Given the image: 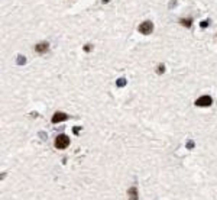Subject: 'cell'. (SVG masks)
Returning a JSON list of instances; mask_svg holds the SVG:
<instances>
[{
	"label": "cell",
	"mask_w": 217,
	"mask_h": 200,
	"mask_svg": "<svg viewBox=\"0 0 217 200\" xmlns=\"http://www.w3.org/2000/svg\"><path fill=\"white\" fill-rule=\"evenodd\" d=\"M68 145H70V138L67 135H58L55 138V146L58 149H65Z\"/></svg>",
	"instance_id": "1"
},
{
	"label": "cell",
	"mask_w": 217,
	"mask_h": 200,
	"mask_svg": "<svg viewBox=\"0 0 217 200\" xmlns=\"http://www.w3.org/2000/svg\"><path fill=\"white\" fill-rule=\"evenodd\" d=\"M152 31H154V23L150 20H145L139 25V32L142 35H149V33H152Z\"/></svg>",
	"instance_id": "2"
},
{
	"label": "cell",
	"mask_w": 217,
	"mask_h": 200,
	"mask_svg": "<svg viewBox=\"0 0 217 200\" xmlns=\"http://www.w3.org/2000/svg\"><path fill=\"white\" fill-rule=\"evenodd\" d=\"M211 103H213V99L207 94H204L195 100V106H198V107H208V106H211Z\"/></svg>",
	"instance_id": "3"
},
{
	"label": "cell",
	"mask_w": 217,
	"mask_h": 200,
	"mask_svg": "<svg viewBox=\"0 0 217 200\" xmlns=\"http://www.w3.org/2000/svg\"><path fill=\"white\" fill-rule=\"evenodd\" d=\"M35 51L38 54H45L49 51V43L48 42H41V43H36L35 45Z\"/></svg>",
	"instance_id": "4"
},
{
	"label": "cell",
	"mask_w": 217,
	"mask_h": 200,
	"mask_svg": "<svg viewBox=\"0 0 217 200\" xmlns=\"http://www.w3.org/2000/svg\"><path fill=\"white\" fill-rule=\"evenodd\" d=\"M65 119H68L67 115L62 113V112H57V113H54V116H52V123H59V122H64Z\"/></svg>",
	"instance_id": "5"
},
{
	"label": "cell",
	"mask_w": 217,
	"mask_h": 200,
	"mask_svg": "<svg viewBox=\"0 0 217 200\" xmlns=\"http://www.w3.org/2000/svg\"><path fill=\"white\" fill-rule=\"evenodd\" d=\"M180 25H182V26H185V28H191V25H192V19L188 16V17H181L180 19Z\"/></svg>",
	"instance_id": "6"
},
{
	"label": "cell",
	"mask_w": 217,
	"mask_h": 200,
	"mask_svg": "<svg viewBox=\"0 0 217 200\" xmlns=\"http://www.w3.org/2000/svg\"><path fill=\"white\" fill-rule=\"evenodd\" d=\"M127 196H129V200H138V190L135 187H130L127 190Z\"/></svg>",
	"instance_id": "7"
},
{
	"label": "cell",
	"mask_w": 217,
	"mask_h": 200,
	"mask_svg": "<svg viewBox=\"0 0 217 200\" xmlns=\"http://www.w3.org/2000/svg\"><path fill=\"white\" fill-rule=\"evenodd\" d=\"M164 71H165V65H164V64H159V65H158V74H164Z\"/></svg>",
	"instance_id": "8"
},
{
	"label": "cell",
	"mask_w": 217,
	"mask_h": 200,
	"mask_svg": "<svg viewBox=\"0 0 217 200\" xmlns=\"http://www.w3.org/2000/svg\"><path fill=\"white\" fill-rule=\"evenodd\" d=\"M124 84H126V80H124V78H119V80H117V86H119V87H122V86H124Z\"/></svg>",
	"instance_id": "9"
},
{
	"label": "cell",
	"mask_w": 217,
	"mask_h": 200,
	"mask_svg": "<svg viewBox=\"0 0 217 200\" xmlns=\"http://www.w3.org/2000/svg\"><path fill=\"white\" fill-rule=\"evenodd\" d=\"M208 26V22H201V28H207Z\"/></svg>",
	"instance_id": "10"
},
{
	"label": "cell",
	"mask_w": 217,
	"mask_h": 200,
	"mask_svg": "<svg viewBox=\"0 0 217 200\" xmlns=\"http://www.w3.org/2000/svg\"><path fill=\"white\" fill-rule=\"evenodd\" d=\"M84 51H91V45H85V47H84Z\"/></svg>",
	"instance_id": "11"
},
{
	"label": "cell",
	"mask_w": 217,
	"mask_h": 200,
	"mask_svg": "<svg viewBox=\"0 0 217 200\" xmlns=\"http://www.w3.org/2000/svg\"><path fill=\"white\" fill-rule=\"evenodd\" d=\"M192 146H194V142H188L187 144V148H192Z\"/></svg>",
	"instance_id": "12"
},
{
	"label": "cell",
	"mask_w": 217,
	"mask_h": 200,
	"mask_svg": "<svg viewBox=\"0 0 217 200\" xmlns=\"http://www.w3.org/2000/svg\"><path fill=\"white\" fill-rule=\"evenodd\" d=\"M108 2V0H103V3H107Z\"/></svg>",
	"instance_id": "13"
}]
</instances>
